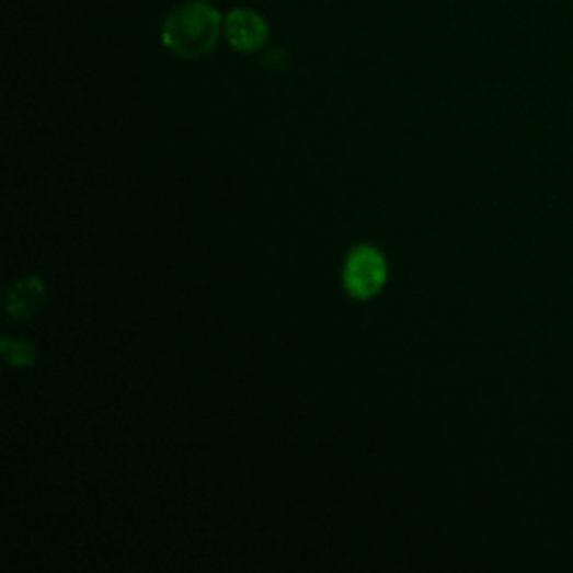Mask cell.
Instances as JSON below:
<instances>
[{"label":"cell","instance_id":"obj_1","mask_svg":"<svg viewBox=\"0 0 573 573\" xmlns=\"http://www.w3.org/2000/svg\"><path fill=\"white\" fill-rule=\"evenodd\" d=\"M225 34V16L204 0L173 8L162 23V43L180 59H202Z\"/></svg>","mask_w":573,"mask_h":573},{"label":"cell","instance_id":"obj_3","mask_svg":"<svg viewBox=\"0 0 573 573\" xmlns=\"http://www.w3.org/2000/svg\"><path fill=\"white\" fill-rule=\"evenodd\" d=\"M225 38L236 51L253 55L267 45L270 23L255 10L238 8L225 16Z\"/></svg>","mask_w":573,"mask_h":573},{"label":"cell","instance_id":"obj_4","mask_svg":"<svg viewBox=\"0 0 573 573\" xmlns=\"http://www.w3.org/2000/svg\"><path fill=\"white\" fill-rule=\"evenodd\" d=\"M45 302V287L38 278L16 283L8 294V314L12 319H32Z\"/></svg>","mask_w":573,"mask_h":573},{"label":"cell","instance_id":"obj_2","mask_svg":"<svg viewBox=\"0 0 573 573\" xmlns=\"http://www.w3.org/2000/svg\"><path fill=\"white\" fill-rule=\"evenodd\" d=\"M388 280L386 257L377 247L360 244L352 249L345 260L343 270V287L356 300H368L377 296Z\"/></svg>","mask_w":573,"mask_h":573},{"label":"cell","instance_id":"obj_5","mask_svg":"<svg viewBox=\"0 0 573 573\" xmlns=\"http://www.w3.org/2000/svg\"><path fill=\"white\" fill-rule=\"evenodd\" d=\"M3 354H5V360L10 363V366H16V368H25V366H32V363L36 360V352L30 343L25 341H3Z\"/></svg>","mask_w":573,"mask_h":573}]
</instances>
